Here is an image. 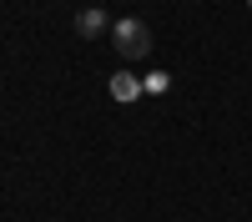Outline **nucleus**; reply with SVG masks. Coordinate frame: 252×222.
<instances>
[{"instance_id": "1", "label": "nucleus", "mask_w": 252, "mask_h": 222, "mask_svg": "<svg viewBox=\"0 0 252 222\" xmlns=\"http://www.w3.org/2000/svg\"><path fill=\"white\" fill-rule=\"evenodd\" d=\"M111 46H116V56H126V61H146V56H152V31H146L136 15H126V20L111 26Z\"/></svg>"}, {"instance_id": "2", "label": "nucleus", "mask_w": 252, "mask_h": 222, "mask_svg": "<svg viewBox=\"0 0 252 222\" xmlns=\"http://www.w3.org/2000/svg\"><path fill=\"white\" fill-rule=\"evenodd\" d=\"M106 26H111V20H106V10H101V5H86V10L76 15V35H81V40H96Z\"/></svg>"}, {"instance_id": "3", "label": "nucleus", "mask_w": 252, "mask_h": 222, "mask_svg": "<svg viewBox=\"0 0 252 222\" xmlns=\"http://www.w3.org/2000/svg\"><path fill=\"white\" fill-rule=\"evenodd\" d=\"M111 96H116V101H136V96H146V86H141V76L116 71V76H111Z\"/></svg>"}, {"instance_id": "4", "label": "nucleus", "mask_w": 252, "mask_h": 222, "mask_svg": "<svg viewBox=\"0 0 252 222\" xmlns=\"http://www.w3.org/2000/svg\"><path fill=\"white\" fill-rule=\"evenodd\" d=\"M141 86H146V91H166V86H172V76H166V71H152V76H141Z\"/></svg>"}, {"instance_id": "5", "label": "nucleus", "mask_w": 252, "mask_h": 222, "mask_svg": "<svg viewBox=\"0 0 252 222\" xmlns=\"http://www.w3.org/2000/svg\"><path fill=\"white\" fill-rule=\"evenodd\" d=\"M247 5H252V0H247Z\"/></svg>"}]
</instances>
